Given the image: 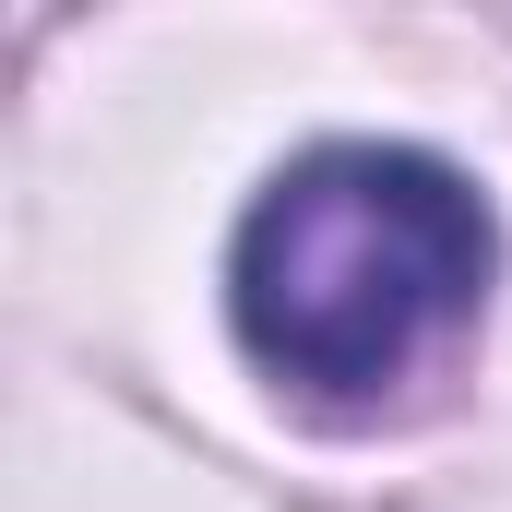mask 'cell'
I'll list each match as a JSON object with an SVG mask.
<instances>
[{"instance_id": "cell-1", "label": "cell", "mask_w": 512, "mask_h": 512, "mask_svg": "<svg viewBox=\"0 0 512 512\" xmlns=\"http://www.w3.org/2000/svg\"><path fill=\"white\" fill-rule=\"evenodd\" d=\"M489 262H501V227L465 167L417 143H322L251 203L227 310L274 382L382 393L417 370V346L477 322Z\"/></svg>"}]
</instances>
